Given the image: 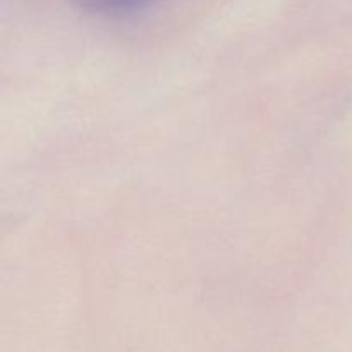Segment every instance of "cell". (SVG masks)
<instances>
[{
  "label": "cell",
  "mask_w": 352,
  "mask_h": 352,
  "mask_svg": "<svg viewBox=\"0 0 352 352\" xmlns=\"http://www.w3.org/2000/svg\"><path fill=\"white\" fill-rule=\"evenodd\" d=\"M82 9H88L91 12L98 14H112V16H120V14H131L136 10L146 9L160 0H74Z\"/></svg>",
  "instance_id": "1"
}]
</instances>
